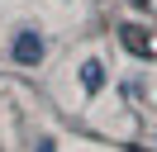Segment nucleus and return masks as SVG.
Segmentation results:
<instances>
[{"label":"nucleus","mask_w":157,"mask_h":152,"mask_svg":"<svg viewBox=\"0 0 157 152\" xmlns=\"http://www.w3.org/2000/svg\"><path fill=\"white\" fill-rule=\"evenodd\" d=\"M14 62L19 66H38L43 62V38L33 33V28H24V33L14 38Z\"/></svg>","instance_id":"nucleus-1"},{"label":"nucleus","mask_w":157,"mask_h":152,"mask_svg":"<svg viewBox=\"0 0 157 152\" xmlns=\"http://www.w3.org/2000/svg\"><path fill=\"white\" fill-rule=\"evenodd\" d=\"M133 5H138V10H147V5H152V0H133Z\"/></svg>","instance_id":"nucleus-4"},{"label":"nucleus","mask_w":157,"mask_h":152,"mask_svg":"<svg viewBox=\"0 0 157 152\" xmlns=\"http://www.w3.org/2000/svg\"><path fill=\"white\" fill-rule=\"evenodd\" d=\"M119 38H124V48H128V52H143V57H152V52H157V43H152V38H143L133 24H128V28H119Z\"/></svg>","instance_id":"nucleus-3"},{"label":"nucleus","mask_w":157,"mask_h":152,"mask_svg":"<svg viewBox=\"0 0 157 152\" xmlns=\"http://www.w3.org/2000/svg\"><path fill=\"white\" fill-rule=\"evenodd\" d=\"M100 86H105V62H100V57L81 62V90H86V95H95Z\"/></svg>","instance_id":"nucleus-2"}]
</instances>
